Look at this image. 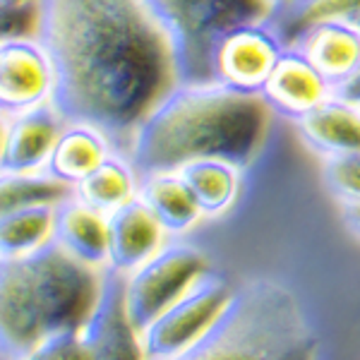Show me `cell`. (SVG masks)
I'll return each mask as SVG.
<instances>
[{
	"mask_svg": "<svg viewBox=\"0 0 360 360\" xmlns=\"http://www.w3.org/2000/svg\"><path fill=\"white\" fill-rule=\"evenodd\" d=\"M37 39L53 63V106L125 154L180 82L171 37L147 0H39Z\"/></svg>",
	"mask_w": 360,
	"mask_h": 360,
	"instance_id": "6da1fadb",
	"label": "cell"
},
{
	"mask_svg": "<svg viewBox=\"0 0 360 360\" xmlns=\"http://www.w3.org/2000/svg\"><path fill=\"white\" fill-rule=\"evenodd\" d=\"M271 115L259 94L219 82H178L135 130L127 159L139 178L197 159L245 168L262 149Z\"/></svg>",
	"mask_w": 360,
	"mask_h": 360,
	"instance_id": "7a4b0ae2",
	"label": "cell"
},
{
	"mask_svg": "<svg viewBox=\"0 0 360 360\" xmlns=\"http://www.w3.org/2000/svg\"><path fill=\"white\" fill-rule=\"evenodd\" d=\"M101 271L56 240L0 257V353L17 360L46 336L82 329L96 305Z\"/></svg>",
	"mask_w": 360,
	"mask_h": 360,
	"instance_id": "3957f363",
	"label": "cell"
},
{
	"mask_svg": "<svg viewBox=\"0 0 360 360\" xmlns=\"http://www.w3.org/2000/svg\"><path fill=\"white\" fill-rule=\"evenodd\" d=\"M168 360H322V341L291 288L250 278L212 327Z\"/></svg>",
	"mask_w": 360,
	"mask_h": 360,
	"instance_id": "277c9868",
	"label": "cell"
},
{
	"mask_svg": "<svg viewBox=\"0 0 360 360\" xmlns=\"http://www.w3.org/2000/svg\"><path fill=\"white\" fill-rule=\"evenodd\" d=\"M171 37L180 82H212L209 53L224 32L271 20L264 0H147Z\"/></svg>",
	"mask_w": 360,
	"mask_h": 360,
	"instance_id": "5b68a950",
	"label": "cell"
},
{
	"mask_svg": "<svg viewBox=\"0 0 360 360\" xmlns=\"http://www.w3.org/2000/svg\"><path fill=\"white\" fill-rule=\"evenodd\" d=\"M205 271H209V259L202 250L185 243H168L125 274V307L137 332L142 334Z\"/></svg>",
	"mask_w": 360,
	"mask_h": 360,
	"instance_id": "8992f818",
	"label": "cell"
},
{
	"mask_svg": "<svg viewBox=\"0 0 360 360\" xmlns=\"http://www.w3.org/2000/svg\"><path fill=\"white\" fill-rule=\"evenodd\" d=\"M236 288L217 271H205L142 332L147 360H168L193 346L224 312Z\"/></svg>",
	"mask_w": 360,
	"mask_h": 360,
	"instance_id": "52a82bcc",
	"label": "cell"
},
{
	"mask_svg": "<svg viewBox=\"0 0 360 360\" xmlns=\"http://www.w3.org/2000/svg\"><path fill=\"white\" fill-rule=\"evenodd\" d=\"M286 41L271 20L248 22L224 32L214 41L209 53V77L212 82L248 94H259Z\"/></svg>",
	"mask_w": 360,
	"mask_h": 360,
	"instance_id": "ba28073f",
	"label": "cell"
},
{
	"mask_svg": "<svg viewBox=\"0 0 360 360\" xmlns=\"http://www.w3.org/2000/svg\"><path fill=\"white\" fill-rule=\"evenodd\" d=\"M79 334L89 360H147L142 334L127 317L123 271L103 266L96 305Z\"/></svg>",
	"mask_w": 360,
	"mask_h": 360,
	"instance_id": "9c48e42d",
	"label": "cell"
},
{
	"mask_svg": "<svg viewBox=\"0 0 360 360\" xmlns=\"http://www.w3.org/2000/svg\"><path fill=\"white\" fill-rule=\"evenodd\" d=\"M56 72L37 37L0 41V111L15 115L53 98Z\"/></svg>",
	"mask_w": 360,
	"mask_h": 360,
	"instance_id": "30bf717a",
	"label": "cell"
},
{
	"mask_svg": "<svg viewBox=\"0 0 360 360\" xmlns=\"http://www.w3.org/2000/svg\"><path fill=\"white\" fill-rule=\"evenodd\" d=\"M332 94V84L293 46L283 49L271 75L259 89V96L264 98L269 111L286 120H293V123H298L300 118L312 113L319 103H324Z\"/></svg>",
	"mask_w": 360,
	"mask_h": 360,
	"instance_id": "8fae6325",
	"label": "cell"
},
{
	"mask_svg": "<svg viewBox=\"0 0 360 360\" xmlns=\"http://www.w3.org/2000/svg\"><path fill=\"white\" fill-rule=\"evenodd\" d=\"M65 123V115L53 106V101L10 115L8 137H5L3 156H0V171H44L51 149Z\"/></svg>",
	"mask_w": 360,
	"mask_h": 360,
	"instance_id": "7c38bea8",
	"label": "cell"
},
{
	"mask_svg": "<svg viewBox=\"0 0 360 360\" xmlns=\"http://www.w3.org/2000/svg\"><path fill=\"white\" fill-rule=\"evenodd\" d=\"M288 46L303 53L334 91L344 86L360 68V29L348 22H315L295 34Z\"/></svg>",
	"mask_w": 360,
	"mask_h": 360,
	"instance_id": "4fadbf2b",
	"label": "cell"
},
{
	"mask_svg": "<svg viewBox=\"0 0 360 360\" xmlns=\"http://www.w3.org/2000/svg\"><path fill=\"white\" fill-rule=\"evenodd\" d=\"M164 226L139 197L108 214V266L130 274L164 243Z\"/></svg>",
	"mask_w": 360,
	"mask_h": 360,
	"instance_id": "5bb4252c",
	"label": "cell"
},
{
	"mask_svg": "<svg viewBox=\"0 0 360 360\" xmlns=\"http://www.w3.org/2000/svg\"><path fill=\"white\" fill-rule=\"evenodd\" d=\"M53 240L91 266H108V214L98 212L77 195L56 202Z\"/></svg>",
	"mask_w": 360,
	"mask_h": 360,
	"instance_id": "9a60e30c",
	"label": "cell"
},
{
	"mask_svg": "<svg viewBox=\"0 0 360 360\" xmlns=\"http://www.w3.org/2000/svg\"><path fill=\"white\" fill-rule=\"evenodd\" d=\"M300 139L322 159L360 152V103L332 94L295 123Z\"/></svg>",
	"mask_w": 360,
	"mask_h": 360,
	"instance_id": "2e32d148",
	"label": "cell"
},
{
	"mask_svg": "<svg viewBox=\"0 0 360 360\" xmlns=\"http://www.w3.org/2000/svg\"><path fill=\"white\" fill-rule=\"evenodd\" d=\"M113 152L115 147L106 132H101L98 127L89 123L68 120L56 139L53 149H51L44 171L51 178L60 180V183H65L75 190V185L82 183Z\"/></svg>",
	"mask_w": 360,
	"mask_h": 360,
	"instance_id": "e0dca14e",
	"label": "cell"
},
{
	"mask_svg": "<svg viewBox=\"0 0 360 360\" xmlns=\"http://www.w3.org/2000/svg\"><path fill=\"white\" fill-rule=\"evenodd\" d=\"M137 197L159 219L166 233H185L202 219L200 207L178 171H159L142 176Z\"/></svg>",
	"mask_w": 360,
	"mask_h": 360,
	"instance_id": "ac0fdd59",
	"label": "cell"
},
{
	"mask_svg": "<svg viewBox=\"0 0 360 360\" xmlns=\"http://www.w3.org/2000/svg\"><path fill=\"white\" fill-rule=\"evenodd\" d=\"M202 217H221L233 207L240 190V166L224 159H197L180 166Z\"/></svg>",
	"mask_w": 360,
	"mask_h": 360,
	"instance_id": "d6986e66",
	"label": "cell"
},
{
	"mask_svg": "<svg viewBox=\"0 0 360 360\" xmlns=\"http://www.w3.org/2000/svg\"><path fill=\"white\" fill-rule=\"evenodd\" d=\"M75 195L98 212L111 214L139 195V173L125 154L113 152L82 183L75 185Z\"/></svg>",
	"mask_w": 360,
	"mask_h": 360,
	"instance_id": "ffe728a7",
	"label": "cell"
},
{
	"mask_svg": "<svg viewBox=\"0 0 360 360\" xmlns=\"http://www.w3.org/2000/svg\"><path fill=\"white\" fill-rule=\"evenodd\" d=\"M56 205H27L0 214V257H20L53 240Z\"/></svg>",
	"mask_w": 360,
	"mask_h": 360,
	"instance_id": "44dd1931",
	"label": "cell"
},
{
	"mask_svg": "<svg viewBox=\"0 0 360 360\" xmlns=\"http://www.w3.org/2000/svg\"><path fill=\"white\" fill-rule=\"evenodd\" d=\"M339 20L360 29V0H288L271 15V25L281 34L286 46L315 22Z\"/></svg>",
	"mask_w": 360,
	"mask_h": 360,
	"instance_id": "7402d4cb",
	"label": "cell"
},
{
	"mask_svg": "<svg viewBox=\"0 0 360 360\" xmlns=\"http://www.w3.org/2000/svg\"><path fill=\"white\" fill-rule=\"evenodd\" d=\"M72 193L75 190L70 185L51 178L46 171H0V214H8L27 205H56Z\"/></svg>",
	"mask_w": 360,
	"mask_h": 360,
	"instance_id": "603a6c76",
	"label": "cell"
},
{
	"mask_svg": "<svg viewBox=\"0 0 360 360\" xmlns=\"http://www.w3.org/2000/svg\"><path fill=\"white\" fill-rule=\"evenodd\" d=\"M324 183L341 202L360 200V152L324 159Z\"/></svg>",
	"mask_w": 360,
	"mask_h": 360,
	"instance_id": "cb8c5ba5",
	"label": "cell"
},
{
	"mask_svg": "<svg viewBox=\"0 0 360 360\" xmlns=\"http://www.w3.org/2000/svg\"><path fill=\"white\" fill-rule=\"evenodd\" d=\"M39 0H0V41L37 37Z\"/></svg>",
	"mask_w": 360,
	"mask_h": 360,
	"instance_id": "d4e9b609",
	"label": "cell"
},
{
	"mask_svg": "<svg viewBox=\"0 0 360 360\" xmlns=\"http://www.w3.org/2000/svg\"><path fill=\"white\" fill-rule=\"evenodd\" d=\"M17 360H89V353L79 329H65L46 336Z\"/></svg>",
	"mask_w": 360,
	"mask_h": 360,
	"instance_id": "484cf974",
	"label": "cell"
},
{
	"mask_svg": "<svg viewBox=\"0 0 360 360\" xmlns=\"http://www.w3.org/2000/svg\"><path fill=\"white\" fill-rule=\"evenodd\" d=\"M341 219H344L346 229L356 238H360V200L341 202Z\"/></svg>",
	"mask_w": 360,
	"mask_h": 360,
	"instance_id": "4316f807",
	"label": "cell"
},
{
	"mask_svg": "<svg viewBox=\"0 0 360 360\" xmlns=\"http://www.w3.org/2000/svg\"><path fill=\"white\" fill-rule=\"evenodd\" d=\"M334 94L344 96V98H348V101H353V103H360V68L356 70V75H353V77L348 79L344 86H339V89L334 91Z\"/></svg>",
	"mask_w": 360,
	"mask_h": 360,
	"instance_id": "83f0119b",
	"label": "cell"
},
{
	"mask_svg": "<svg viewBox=\"0 0 360 360\" xmlns=\"http://www.w3.org/2000/svg\"><path fill=\"white\" fill-rule=\"evenodd\" d=\"M8 123H10V115L0 111V156H3V147H5V137H8Z\"/></svg>",
	"mask_w": 360,
	"mask_h": 360,
	"instance_id": "f1b7e54d",
	"label": "cell"
},
{
	"mask_svg": "<svg viewBox=\"0 0 360 360\" xmlns=\"http://www.w3.org/2000/svg\"><path fill=\"white\" fill-rule=\"evenodd\" d=\"M264 3L269 5V8H271V10H274V13H276V10H278V8H283V5H286L288 0H264Z\"/></svg>",
	"mask_w": 360,
	"mask_h": 360,
	"instance_id": "f546056e",
	"label": "cell"
}]
</instances>
